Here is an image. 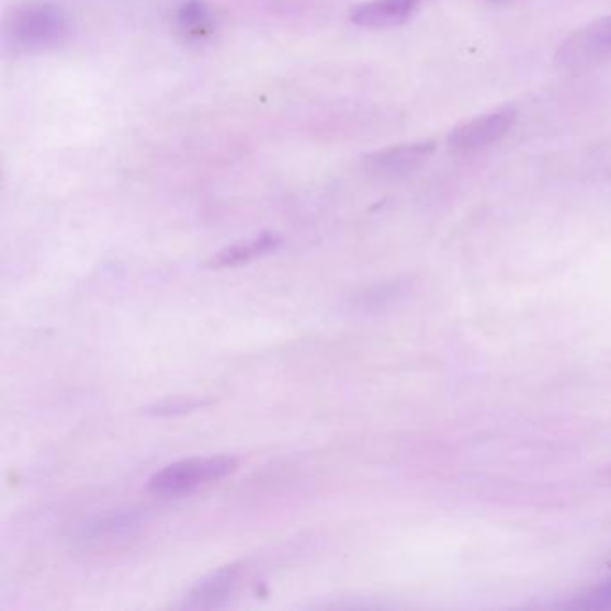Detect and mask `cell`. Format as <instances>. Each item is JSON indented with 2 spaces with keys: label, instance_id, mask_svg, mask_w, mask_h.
Listing matches in <instances>:
<instances>
[{
  "label": "cell",
  "instance_id": "obj_6",
  "mask_svg": "<svg viewBox=\"0 0 611 611\" xmlns=\"http://www.w3.org/2000/svg\"><path fill=\"white\" fill-rule=\"evenodd\" d=\"M426 0H367L353 8L350 20L366 30H389L406 24Z\"/></svg>",
  "mask_w": 611,
  "mask_h": 611
},
{
  "label": "cell",
  "instance_id": "obj_7",
  "mask_svg": "<svg viewBox=\"0 0 611 611\" xmlns=\"http://www.w3.org/2000/svg\"><path fill=\"white\" fill-rule=\"evenodd\" d=\"M143 528V517L135 511L104 514L79 525L76 540L83 545H113L133 539Z\"/></svg>",
  "mask_w": 611,
  "mask_h": 611
},
{
  "label": "cell",
  "instance_id": "obj_3",
  "mask_svg": "<svg viewBox=\"0 0 611 611\" xmlns=\"http://www.w3.org/2000/svg\"><path fill=\"white\" fill-rule=\"evenodd\" d=\"M611 59V15L593 20L563 39L554 61L563 70H585Z\"/></svg>",
  "mask_w": 611,
  "mask_h": 611
},
{
  "label": "cell",
  "instance_id": "obj_5",
  "mask_svg": "<svg viewBox=\"0 0 611 611\" xmlns=\"http://www.w3.org/2000/svg\"><path fill=\"white\" fill-rule=\"evenodd\" d=\"M435 140L398 144L364 157L367 169L381 174H407L429 160L435 151Z\"/></svg>",
  "mask_w": 611,
  "mask_h": 611
},
{
  "label": "cell",
  "instance_id": "obj_8",
  "mask_svg": "<svg viewBox=\"0 0 611 611\" xmlns=\"http://www.w3.org/2000/svg\"><path fill=\"white\" fill-rule=\"evenodd\" d=\"M240 577H242L240 565L219 568L192 588L191 593L185 597L183 608L186 610H214V608L225 607L239 587Z\"/></svg>",
  "mask_w": 611,
  "mask_h": 611
},
{
  "label": "cell",
  "instance_id": "obj_11",
  "mask_svg": "<svg viewBox=\"0 0 611 611\" xmlns=\"http://www.w3.org/2000/svg\"><path fill=\"white\" fill-rule=\"evenodd\" d=\"M180 19L181 22L186 25V27L203 24L206 19V8L203 4H197V2H194V4L185 5Z\"/></svg>",
  "mask_w": 611,
  "mask_h": 611
},
{
  "label": "cell",
  "instance_id": "obj_12",
  "mask_svg": "<svg viewBox=\"0 0 611 611\" xmlns=\"http://www.w3.org/2000/svg\"><path fill=\"white\" fill-rule=\"evenodd\" d=\"M607 604H611V581L604 582L601 587L596 588V590L587 597V607H607Z\"/></svg>",
  "mask_w": 611,
  "mask_h": 611
},
{
  "label": "cell",
  "instance_id": "obj_10",
  "mask_svg": "<svg viewBox=\"0 0 611 611\" xmlns=\"http://www.w3.org/2000/svg\"><path fill=\"white\" fill-rule=\"evenodd\" d=\"M211 401L200 400V398H169V400L160 401L149 407L147 412L152 416H178L186 415V412L196 411L200 407L208 406Z\"/></svg>",
  "mask_w": 611,
  "mask_h": 611
},
{
  "label": "cell",
  "instance_id": "obj_9",
  "mask_svg": "<svg viewBox=\"0 0 611 611\" xmlns=\"http://www.w3.org/2000/svg\"><path fill=\"white\" fill-rule=\"evenodd\" d=\"M282 246V237L273 231L254 235L251 239L239 240L234 245L226 246L223 250L212 254L206 260V270H228V268H239V265L250 264L253 260L273 253Z\"/></svg>",
  "mask_w": 611,
  "mask_h": 611
},
{
  "label": "cell",
  "instance_id": "obj_2",
  "mask_svg": "<svg viewBox=\"0 0 611 611\" xmlns=\"http://www.w3.org/2000/svg\"><path fill=\"white\" fill-rule=\"evenodd\" d=\"M237 460L230 455H214V457H192L167 465L152 475L147 488L155 495L191 494L201 486L212 485L225 479L226 475L237 469Z\"/></svg>",
  "mask_w": 611,
  "mask_h": 611
},
{
  "label": "cell",
  "instance_id": "obj_1",
  "mask_svg": "<svg viewBox=\"0 0 611 611\" xmlns=\"http://www.w3.org/2000/svg\"><path fill=\"white\" fill-rule=\"evenodd\" d=\"M69 33V16L55 4L16 8L5 25V35L11 44L22 50L50 49L65 42Z\"/></svg>",
  "mask_w": 611,
  "mask_h": 611
},
{
  "label": "cell",
  "instance_id": "obj_4",
  "mask_svg": "<svg viewBox=\"0 0 611 611\" xmlns=\"http://www.w3.org/2000/svg\"><path fill=\"white\" fill-rule=\"evenodd\" d=\"M517 118L519 112L513 104H503L500 109L469 118L450 132L446 138L449 149L460 155H469L494 146L511 132Z\"/></svg>",
  "mask_w": 611,
  "mask_h": 611
}]
</instances>
